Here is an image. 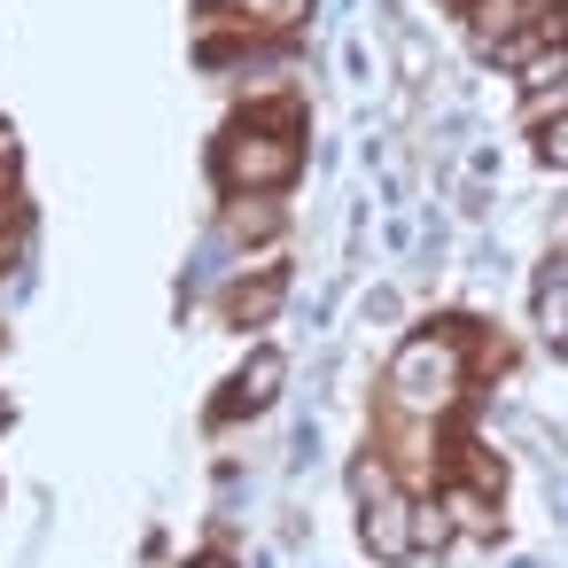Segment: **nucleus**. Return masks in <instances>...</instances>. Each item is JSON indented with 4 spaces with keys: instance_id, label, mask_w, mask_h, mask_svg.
I'll return each instance as SVG.
<instances>
[{
    "instance_id": "nucleus-2",
    "label": "nucleus",
    "mask_w": 568,
    "mask_h": 568,
    "mask_svg": "<svg viewBox=\"0 0 568 568\" xmlns=\"http://www.w3.org/2000/svg\"><path fill=\"white\" fill-rule=\"evenodd\" d=\"M467 382V358H459V335H405L397 358H389V397L397 413H444Z\"/></svg>"
},
{
    "instance_id": "nucleus-10",
    "label": "nucleus",
    "mask_w": 568,
    "mask_h": 568,
    "mask_svg": "<svg viewBox=\"0 0 568 568\" xmlns=\"http://www.w3.org/2000/svg\"><path fill=\"white\" fill-rule=\"evenodd\" d=\"M537 156H545V172H568V110L537 125Z\"/></svg>"
},
{
    "instance_id": "nucleus-7",
    "label": "nucleus",
    "mask_w": 568,
    "mask_h": 568,
    "mask_svg": "<svg viewBox=\"0 0 568 568\" xmlns=\"http://www.w3.org/2000/svg\"><path fill=\"white\" fill-rule=\"evenodd\" d=\"M382 490H397V467H389L382 452H358V459H351V498L366 506V498H382Z\"/></svg>"
},
{
    "instance_id": "nucleus-16",
    "label": "nucleus",
    "mask_w": 568,
    "mask_h": 568,
    "mask_svg": "<svg viewBox=\"0 0 568 568\" xmlns=\"http://www.w3.org/2000/svg\"><path fill=\"white\" fill-rule=\"evenodd\" d=\"M506 568H537V560H529V552H521V560H506Z\"/></svg>"
},
{
    "instance_id": "nucleus-15",
    "label": "nucleus",
    "mask_w": 568,
    "mask_h": 568,
    "mask_svg": "<svg viewBox=\"0 0 568 568\" xmlns=\"http://www.w3.org/2000/svg\"><path fill=\"white\" fill-rule=\"evenodd\" d=\"M187 568H242V560H234V552H195Z\"/></svg>"
},
{
    "instance_id": "nucleus-3",
    "label": "nucleus",
    "mask_w": 568,
    "mask_h": 568,
    "mask_svg": "<svg viewBox=\"0 0 568 568\" xmlns=\"http://www.w3.org/2000/svg\"><path fill=\"white\" fill-rule=\"evenodd\" d=\"M358 545L382 560V568H405L413 560V498L405 490H382L358 506Z\"/></svg>"
},
{
    "instance_id": "nucleus-12",
    "label": "nucleus",
    "mask_w": 568,
    "mask_h": 568,
    "mask_svg": "<svg viewBox=\"0 0 568 568\" xmlns=\"http://www.w3.org/2000/svg\"><path fill=\"white\" fill-rule=\"evenodd\" d=\"M374 320H397V288H374V296H366V327H374Z\"/></svg>"
},
{
    "instance_id": "nucleus-4",
    "label": "nucleus",
    "mask_w": 568,
    "mask_h": 568,
    "mask_svg": "<svg viewBox=\"0 0 568 568\" xmlns=\"http://www.w3.org/2000/svg\"><path fill=\"white\" fill-rule=\"evenodd\" d=\"M281 382H288V358H281V351H250L242 374L226 382V413H265V405L281 397Z\"/></svg>"
},
{
    "instance_id": "nucleus-6",
    "label": "nucleus",
    "mask_w": 568,
    "mask_h": 568,
    "mask_svg": "<svg viewBox=\"0 0 568 568\" xmlns=\"http://www.w3.org/2000/svg\"><path fill=\"white\" fill-rule=\"evenodd\" d=\"M219 17H234L242 32L273 40V32H296V24L312 17V0H219Z\"/></svg>"
},
{
    "instance_id": "nucleus-9",
    "label": "nucleus",
    "mask_w": 568,
    "mask_h": 568,
    "mask_svg": "<svg viewBox=\"0 0 568 568\" xmlns=\"http://www.w3.org/2000/svg\"><path fill=\"white\" fill-rule=\"evenodd\" d=\"M537 327H545L552 343L568 335V281H545V288H537Z\"/></svg>"
},
{
    "instance_id": "nucleus-13",
    "label": "nucleus",
    "mask_w": 568,
    "mask_h": 568,
    "mask_svg": "<svg viewBox=\"0 0 568 568\" xmlns=\"http://www.w3.org/2000/svg\"><path fill=\"white\" fill-rule=\"evenodd\" d=\"M9 172H17V125L0 118V180H9Z\"/></svg>"
},
{
    "instance_id": "nucleus-8",
    "label": "nucleus",
    "mask_w": 568,
    "mask_h": 568,
    "mask_svg": "<svg viewBox=\"0 0 568 568\" xmlns=\"http://www.w3.org/2000/svg\"><path fill=\"white\" fill-rule=\"evenodd\" d=\"M444 545H452L444 506H436V498H413V552H444Z\"/></svg>"
},
{
    "instance_id": "nucleus-17",
    "label": "nucleus",
    "mask_w": 568,
    "mask_h": 568,
    "mask_svg": "<svg viewBox=\"0 0 568 568\" xmlns=\"http://www.w3.org/2000/svg\"><path fill=\"white\" fill-rule=\"evenodd\" d=\"M552 351H560V358H568V335H560V343H552Z\"/></svg>"
},
{
    "instance_id": "nucleus-5",
    "label": "nucleus",
    "mask_w": 568,
    "mask_h": 568,
    "mask_svg": "<svg viewBox=\"0 0 568 568\" xmlns=\"http://www.w3.org/2000/svg\"><path fill=\"white\" fill-rule=\"evenodd\" d=\"M436 506H444L452 537H498V506H490V490H475V483H444Z\"/></svg>"
},
{
    "instance_id": "nucleus-11",
    "label": "nucleus",
    "mask_w": 568,
    "mask_h": 568,
    "mask_svg": "<svg viewBox=\"0 0 568 568\" xmlns=\"http://www.w3.org/2000/svg\"><path fill=\"white\" fill-rule=\"evenodd\" d=\"M343 71H351V87H366V79H374V55H366V40H351V48H343Z\"/></svg>"
},
{
    "instance_id": "nucleus-14",
    "label": "nucleus",
    "mask_w": 568,
    "mask_h": 568,
    "mask_svg": "<svg viewBox=\"0 0 568 568\" xmlns=\"http://www.w3.org/2000/svg\"><path fill=\"white\" fill-rule=\"evenodd\" d=\"M545 40H552V48H568V0H560V9H552V24H545Z\"/></svg>"
},
{
    "instance_id": "nucleus-1",
    "label": "nucleus",
    "mask_w": 568,
    "mask_h": 568,
    "mask_svg": "<svg viewBox=\"0 0 568 568\" xmlns=\"http://www.w3.org/2000/svg\"><path fill=\"white\" fill-rule=\"evenodd\" d=\"M296 172H304L296 110H281V118H242V125L219 133V187H226V195H281Z\"/></svg>"
}]
</instances>
